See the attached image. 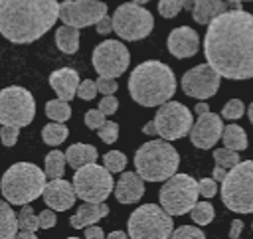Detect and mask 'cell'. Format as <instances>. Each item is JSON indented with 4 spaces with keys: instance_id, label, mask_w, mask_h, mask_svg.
Returning <instances> with one entry per match:
<instances>
[{
    "instance_id": "6da1fadb",
    "label": "cell",
    "mask_w": 253,
    "mask_h": 239,
    "mask_svg": "<svg viewBox=\"0 0 253 239\" xmlns=\"http://www.w3.org/2000/svg\"><path fill=\"white\" fill-rule=\"evenodd\" d=\"M208 63L227 79L253 77V14L225 10L208 24L204 38Z\"/></svg>"
},
{
    "instance_id": "7a4b0ae2",
    "label": "cell",
    "mask_w": 253,
    "mask_h": 239,
    "mask_svg": "<svg viewBox=\"0 0 253 239\" xmlns=\"http://www.w3.org/2000/svg\"><path fill=\"white\" fill-rule=\"evenodd\" d=\"M57 18V0H0V34L12 43L40 40Z\"/></svg>"
},
{
    "instance_id": "3957f363",
    "label": "cell",
    "mask_w": 253,
    "mask_h": 239,
    "mask_svg": "<svg viewBox=\"0 0 253 239\" xmlns=\"http://www.w3.org/2000/svg\"><path fill=\"white\" fill-rule=\"evenodd\" d=\"M128 93L142 107H160L176 93V77L166 63L148 59L132 69Z\"/></svg>"
},
{
    "instance_id": "277c9868",
    "label": "cell",
    "mask_w": 253,
    "mask_h": 239,
    "mask_svg": "<svg viewBox=\"0 0 253 239\" xmlns=\"http://www.w3.org/2000/svg\"><path fill=\"white\" fill-rule=\"evenodd\" d=\"M45 184V170H40V166L32 162H18L4 172L0 180V192L10 203L24 205L40 198L43 194Z\"/></svg>"
},
{
    "instance_id": "5b68a950",
    "label": "cell",
    "mask_w": 253,
    "mask_h": 239,
    "mask_svg": "<svg viewBox=\"0 0 253 239\" xmlns=\"http://www.w3.org/2000/svg\"><path fill=\"white\" fill-rule=\"evenodd\" d=\"M180 164L178 150L168 144V140L144 142L134 154V170L144 178V182H164L176 174Z\"/></svg>"
},
{
    "instance_id": "8992f818",
    "label": "cell",
    "mask_w": 253,
    "mask_h": 239,
    "mask_svg": "<svg viewBox=\"0 0 253 239\" xmlns=\"http://www.w3.org/2000/svg\"><path fill=\"white\" fill-rule=\"evenodd\" d=\"M221 201L235 213H253V160L237 162L221 182Z\"/></svg>"
},
{
    "instance_id": "52a82bcc",
    "label": "cell",
    "mask_w": 253,
    "mask_h": 239,
    "mask_svg": "<svg viewBox=\"0 0 253 239\" xmlns=\"http://www.w3.org/2000/svg\"><path fill=\"white\" fill-rule=\"evenodd\" d=\"M126 229L132 239H168L172 237L174 221L162 205L144 203L130 213Z\"/></svg>"
},
{
    "instance_id": "ba28073f",
    "label": "cell",
    "mask_w": 253,
    "mask_h": 239,
    "mask_svg": "<svg viewBox=\"0 0 253 239\" xmlns=\"http://www.w3.org/2000/svg\"><path fill=\"white\" fill-rule=\"evenodd\" d=\"M198 182L188 174H174L160 188V205L170 215H184L198 201Z\"/></svg>"
},
{
    "instance_id": "9c48e42d",
    "label": "cell",
    "mask_w": 253,
    "mask_h": 239,
    "mask_svg": "<svg viewBox=\"0 0 253 239\" xmlns=\"http://www.w3.org/2000/svg\"><path fill=\"white\" fill-rule=\"evenodd\" d=\"M111 20H113V32H117L121 40H128V41L144 40L154 28L152 14L146 8H142V4L136 2L121 4Z\"/></svg>"
},
{
    "instance_id": "30bf717a",
    "label": "cell",
    "mask_w": 253,
    "mask_h": 239,
    "mask_svg": "<svg viewBox=\"0 0 253 239\" xmlns=\"http://www.w3.org/2000/svg\"><path fill=\"white\" fill-rule=\"evenodd\" d=\"M111 174L113 172L107 166H99L95 162L77 168L73 176L77 198H81L83 201H105L115 188V180Z\"/></svg>"
},
{
    "instance_id": "8fae6325",
    "label": "cell",
    "mask_w": 253,
    "mask_h": 239,
    "mask_svg": "<svg viewBox=\"0 0 253 239\" xmlns=\"http://www.w3.org/2000/svg\"><path fill=\"white\" fill-rule=\"evenodd\" d=\"M36 117V103L28 89L12 85L0 91V124L28 126Z\"/></svg>"
},
{
    "instance_id": "7c38bea8",
    "label": "cell",
    "mask_w": 253,
    "mask_h": 239,
    "mask_svg": "<svg viewBox=\"0 0 253 239\" xmlns=\"http://www.w3.org/2000/svg\"><path fill=\"white\" fill-rule=\"evenodd\" d=\"M154 122L158 128V136H162L164 140H176L190 134V128L194 124L192 111L178 101L162 103L154 117Z\"/></svg>"
},
{
    "instance_id": "4fadbf2b",
    "label": "cell",
    "mask_w": 253,
    "mask_h": 239,
    "mask_svg": "<svg viewBox=\"0 0 253 239\" xmlns=\"http://www.w3.org/2000/svg\"><path fill=\"white\" fill-rule=\"evenodd\" d=\"M130 55L119 40H105L93 49V67L103 77H121L128 67Z\"/></svg>"
},
{
    "instance_id": "5bb4252c",
    "label": "cell",
    "mask_w": 253,
    "mask_h": 239,
    "mask_svg": "<svg viewBox=\"0 0 253 239\" xmlns=\"http://www.w3.org/2000/svg\"><path fill=\"white\" fill-rule=\"evenodd\" d=\"M103 16H107V4L99 0H65L59 4V20L67 26H95Z\"/></svg>"
},
{
    "instance_id": "9a60e30c",
    "label": "cell",
    "mask_w": 253,
    "mask_h": 239,
    "mask_svg": "<svg viewBox=\"0 0 253 239\" xmlns=\"http://www.w3.org/2000/svg\"><path fill=\"white\" fill-rule=\"evenodd\" d=\"M219 83H221V75L210 63L196 65L182 75V91L188 97L202 101L213 97L219 89Z\"/></svg>"
},
{
    "instance_id": "2e32d148",
    "label": "cell",
    "mask_w": 253,
    "mask_h": 239,
    "mask_svg": "<svg viewBox=\"0 0 253 239\" xmlns=\"http://www.w3.org/2000/svg\"><path fill=\"white\" fill-rule=\"evenodd\" d=\"M223 134V122L221 117H217L215 113H202L198 115V120L192 124L190 128V140L196 148L208 150L211 148Z\"/></svg>"
},
{
    "instance_id": "e0dca14e",
    "label": "cell",
    "mask_w": 253,
    "mask_h": 239,
    "mask_svg": "<svg viewBox=\"0 0 253 239\" xmlns=\"http://www.w3.org/2000/svg\"><path fill=\"white\" fill-rule=\"evenodd\" d=\"M42 196H43V201L47 203V207H51L55 211L69 209L77 199L73 182H67L63 178H51V182L45 184Z\"/></svg>"
},
{
    "instance_id": "ac0fdd59",
    "label": "cell",
    "mask_w": 253,
    "mask_h": 239,
    "mask_svg": "<svg viewBox=\"0 0 253 239\" xmlns=\"http://www.w3.org/2000/svg\"><path fill=\"white\" fill-rule=\"evenodd\" d=\"M198 47H200L198 32L188 28V26L174 28L168 36V51L178 59H186V57L196 55Z\"/></svg>"
},
{
    "instance_id": "d6986e66",
    "label": "cell",
    "mask_w": 253,
    "mask_h": 239,
    "mask_svg": "<svg viewBox=\"0 0 253 239\" xmlns=\"http://www.w3.org/2000/svg\"><path fill=\"white\" fill-rule=\"evenodd\" d=\"M229 6L239 8L227 0H184V8H188L192 12V18L204 26H208L215 16L225 12Z\"/></svg>"
},
{
    "instance_id": "ffe728a7",
    "label": "cell",
    "mask_w": 253,
    "mask_h": 239,
    "mask_svg": "<svg viewBox=\"0 0 253 239\" xmlns=\"http://www.w3.org/2000/svg\"><path fill=\"white\" fill-rule=\"evenodd\" d=\"M144 194V178L138 172H123L115 186V198L121 203H134Z\"/></svg>"
},
{
    "instance_id": "44dd1931",
    "label": "cell",
    "mask_w": 253,
    "mask_h": 239,
    "mask_svg": "<svg viewBox=\"0 0 253 239\" xmlns=\"http://www.w3.org/2000/svg\"><path fill=\"white\" fill-rule=\"evenodd\" d=\"M79 75L75 69L71 67H63L57 69L49 75V87L55 91V95L63 101H71L77 95V87H79Z\"/></svg>"
},
{
    "instance_id": "7402d4cb",
    "label": "cell",
    "mask_w": 253,
    "mask_h": 239,
    "mask_svg": "<svg viewBox=\"0 0 253 239\" xmlns=\"http://www.w3.org/2000/svg\"><path fill=\"white\" fill-rule=\"evenodd\" d=\"M107 213H109V205H107L105 201H85V203L77 209V213L71 215L69 223H71V227L81 229V227H87V225L97 223V221L103 219Z\"/></svg>"
},
{
    "instance_id": "603a6c76",
    "label": "cell",
    "mask_w": 253,
    "mask_h": 239,
    "mask_svg": "<svg viewBox=\"0 0 253 239\" xmlns=\"http://www.w3.org/2000/svg\"><path fill=\"white\" fill-rule=\"evenodd\" d=\"M65 158H67V164L77 170V168H81V166L91 164V162L97 160V148L91 146V144L75 142V144H71L65 150Z\"/></svg>"
},
{
    "instance_id": "cb8c5ba5",
    "label": "cell",
    "mask_w": 253,
    "mask_h": 239,
    "mask_svg": "<svg viewBox=\"0 0 253 239\" xmlns=\"http://www.w3.org/2000/svg\"><path fill=\"white\" fill-rule=\"evenodd\" d=\"M55 43L63 53H75L79 49V28L75 26H59L55 30Z\"/></svg>"
},
{
    "instance_id": "d4e9b609",
    "label": "cell",
    "mask_w": 253,
    "mask_h": 239,
    "mask_svg": "<svg viewBox=\"0 0 253 239\" xmlns=\"http://www.w3.org/2000/svg\"><path fill=\"white\" fill-rule=\"evenodd\" d=\"M18 215L12 211L10 201L0 199V239H12L18 235Z\"/></svg>"
},
{
    "instance_id": "484cf974",
    "label": "cell",
    "mask_w": 253,
    "mask_h": 239,
    "mask_svg": "<svg viewBox=\"0 0 253 239\" xmlns=\"http://www.w3.org/2000/svg\"><path fill=\"white\" fill-rule=\"evenodd\" d=\"M221 140H223V144L227 148L237 150V152H241V150L247 148V134H245V130L239 124H227V126H223Z\"/></svg>"
},
{
    "instance_id": "4316f807",
    "label": "cell",
    "mask_w": 253,
    "mask_h": 239,
    "mask_svg": "<svg viewBox=\"0 0 253 239\" xmlns=\"http://www.w3.org/2000/svg\"><path fill=\"white\" fill-rule=\"evenodd\" d=\"M67 134H69L67 126L63 122H57V120H53V122H49L42 128V138L49 146H59L67 138Z\"/></svg>"
},
{
    "instance_id": "83f0119b",
    "label": "cell",
    "mask_w": 253,
    "mask_h": 239,
    "mask_svg": "<svg viewBox=\"0 0 253 239\" xmlns=\"http://www.w3.org/2000/svg\"><path fill=\"white\" fill-rule=\"evenodd\" d=\"M45 115L51 119V120H57V122H65L69 117H71V107L67 101L63 99H51L45 103Z\"/></svg>"
},
{
    "instance_id": "f1b7e54d",
    "label": "cell",
    "mask_w": 253,
    "mask_h": 239,
    "mask_svg": "<svg viewBox=\"0 0 253 239\" xmlns=\"http://www.w3.org/2000/svg\"><path fill=\"white\" fill-rule=\"evenodd\" d=\"M65 154L61 150H51L47 156H45V174L47 178H61L63 172H65Z\"/></svg>"
},
{
    "instance_id": "f546056e",
    "label": "cell",
    "mask_w": 253,
    "mask_h": 239,
    "mask_svg": "<svg viewBox=\"0 0 253 239\" xmlns=\"http://www.w3.org/2000/svg\"><path fill=\"white\" fill-rule=\"evenodd\" d=\"M190 215H192L196 225H208V223L213 221L215 209L210 201H196V205L190 209Z\"/></svg>"
},
{
    "instance_id": "4dcf8cb0",
    "label": "cell",
    "mask_w": 253,
    "mask_h": 239,
    "mask_svg": "<svg viewBox=\"0 0 253 239\" xmlns=\"http://www.w3.org/2000/svg\"><path fill=\"white\" fill-rule=\"evenodd\" d=\"M18 227L20 231H36L40 229V217L34 213L30 203H24L20 213H18Z\"/></svg>"
},
{
    "instance_id": "1f68e13d",
    "label": "cell",
    "mask_w": 253,
    "mask_h": 239,
    "mask_svg": "<svg viewBox=\"0 0 253 239\" xmlns=\"http://www.w3.org/2000/svg\"><path fill=\"white\" fill-rule=\"evenodd\" d=\"M213 160H215V164L217 166H223V168H233L237 162H239V152L237 150H231V148H227V146H223V148H217V150H213Z\"/></svg>"
},
{
    "instance_id": "d6a6232c",
    "label": "cell",
    "mask_w": 253,
    "mask_h": 239,
    "mask_svg": "<svg viewBox=\"0 0 253 239\" xmlns=\"http://www.w3.org/2000/svg\"><path fill=\"white\" fill-rule=\"evenodd\" d=\"M103 164L111 170V172H123L126 166V156L119 150H111L103 156Z\"/></svg>"
},
{
    "instance_id": "836d02e7",
    "label": "cell",
    "mask_w": 253,
    "mask_h": 239,
    "mask_svg": "<svg viewBox=\"0 0 253 239\" xmlns=\"http://www.w3.org/2000/svg\"><path fill=\"white\" fill-rule=\"evenodd\" d=\"M97 134L99 138L105 142V144H113L117 138H119V124L115 120H105L99 128H97Z\"/></svg>"
},
{
    "instance_id": "e575fe53",
    "label": "cell",
    "mask_w": 253,
    "mask_h": 239,
    "mask_svg": "<svg viewBox=\"0 0 253 239\" xmlns=\"http://www.w3.org/2000/svg\"><path fill=\"white\" fill-rule=\"evenodd\" d=\"M243 113H245V105H243L239 99H229V101L223 105V109H221V117H223V119H229V120L239 119Z\"/></svg>"
},
{
    "instance_id": "d590c367",
    "label": "cell",
    "mask_w": 253,
    "mask_h": 239,
    "mask_svg": "<svg viewBox=\"0 0 253 239\" xmlns=\"http://www.w3.org/2000/svg\"><path fill=\"white\" fill-rule=\"evenodd\" d=\"M184 8V0H160L158 2V12L162 18H174L180 14Z\"/></svg>"
},
{
    "instance_id": "8d00e7d4",
    "label": "cell",
    "mask_w": 253,
    "mask_h": 239,
    "mask_svg": "<svg viewBox=\"0 0 253 239\" xmlns=\"http://www.w3.org/2000/svg\"><path fill=\"white\" fill-rule=\"evenodd\" d=\"M172 237H176V239H204L206 233L194 225H182V227L172 231Z\"/></svg>"
},
{
    "instance_id": "74e56055",
    "label": "cell",
    "mask_w": 253,
    "mask_h": 239,
    "mask_svg": "<svg viewBox=\"0 0 253 239\" xmlns=\"http://www.w3.org/2000/svg\"><path fill=\"white\" fill-rule=\"evenodd\" d=\"M97 93H99V89H97V81H91V79L81 81L79 87H77V97L83 99V101H91V99H95Z\"/></svg>"
},
{
    "instance_id": "f35d334b",
    "label": "cell",
    "mask_w": 253,
    "mask_h": 239,
    "mask_svg": "<svg viewBox=\"0 0 253 239\" xmlns=\"http://www.w3.org/2000/svg\"><path fill=\"white\" fill-rule=\"evenodd\" d=\"M107 115L101 111V109H91V111H87L85 113V117H83V120H85V124H87V128H91V130H97L107 119H105Z\"/></svg>"
},
{
    "instance_id": "ab89813d",
    "label": "cell",
    "mask_w": 253,
    "mask_h": 239,
    "mask_svg": "<svg viewBox=\"0 0 253 239\" xmlns=\"http://www.w3.org/2000/svg\"><path fill=\"white\" fill-rule=\"evenodd\" d=\"M18 134H20V128L18 126L2 124V128H0V140H2L4 146H14L18 142Z\"/></svg>"
},
{
    "instance_id": "60d3db41",
    "label": "cell",
    "mask_w": 253,
    "mask_h": 239,
    "mask_svg": "<svg viewBox=\"0 0 253 239\" xmlns=\"http://www.w3.org/2000/svg\"><path fill=\"white\" fill-rule=\"evenodd\" d=\"M198 190H200V196L204 198H213L215 192H217V182L213 178H204L198 182Z\"/></svg>"
},
{
    "instance_id": "b9f144b4",
    "label": "cell",
    "mask_w": 253,
    "mask_h": 239,
    "mask_svg": "<svg viewBox=\"0 0 253 239\" xmlns=\"http://www.w3.org/2000/svg\"><path fill=\"white\" fill-rule=\"evenodd\" d=\"M117 81L113 79V77H103V75H99V79H97V89H99V93H103V95H113L115 91H117Z\"/></svg>"
},
{
    "instance_id": "7bdbcfd3",
    "label": "cell",
    "mask_w": 253,
    "mask_h": 239,
    "mask_svg": "<svg viewBox=\"0 0 253 239\" xmlns=\"http://www.w3.org/2000/svg\"><path fill=\"white\" fill-rule=\"evenodd\" d=\"M117 107H119V101L113 95H103V99L99 101V107L97 109H101L109 117V115H115L117 113Z\"/></svg>"
},
{
    "instance_id": "ee69618b",
    "label": "cell",
    "mask_w": 253,
    "mask_h": 239,
    "mask_svg": "<svg viewBox=\"0 0 253 239\" xmlns=\"http://www.w3.org/2000/svg\"><path fill=\"white\" fill-rule=\"evenodd\" d=\"M40 227L42 229H49V227H53L55 223H57V215H55V209H43V211H40Z\"/></svg>"
},
{
    "instance_id": "f6af8a7d",
    "label": "cell",
    "mask_w": 253,
    "mask_h": 239,
    "mask_svg": "<svg viewBox=\"0 0 253 239\" xmlns=\"http://www.w3.org/2000/svg\"><path fill=\"white\" fill-rule=\"evenodd\" d=\"M95 28H97V32H99L101 36H107L109 32H113V20H111L109 16H103V18L95 24Z\"/></svg>"
},
{
    "instance_id": "bcb514c9",
    "label": "cell",
    "mask_w": 253,
    "mask_h": 239,
    "mask_svg": "<svg viewBox=\"0 0 253 239\" xmlns=\"http://www.w3.org/2000/svg\"><path fill=\"white\" fill-rule=\"evenodd\" d=\"M85 237H87V239H103L105 233H103L101 227H97V225L93 223V225H87V227H85Z\"/></svg>"
},
{
    "instance_id": "7dc6e473",
    "label": "cell",
    "mask_w": 253,
    "mask_h": 239,
    "mask_svg": "<svg viewBox=\"0 0 253 239\" xmlns=\"http://www.w3.org/2000/svg\"><path fill=\"white\" fill-rule=\"evenodd\" d=\"M241 229H243V221L241 219H233L231 221V229H229V237L231 239H237L241 235Z\"/></svg>"
},
{
    "instance_id": "c3c4849f",
    "label": "cell",
    "mask_w": 253,
    "mask_h": 239,
    "mask_svg": "<svg viewBox=\"0 0 253 239\" xmlns=\"http://www.w3.org/2000/svg\"><path fill=\"white\" fill-rule=\"evenodd\" d=\"M225 174H227V168H223V166H217V164H215V168H213V180H215V182H223Z\"/></svg>"
},
{
    "instance_id": "681fc988",
    "label": "cell",
    "mask_w": 253,
    "mask_h": 239,
    "mask_svg": "<svg viewBox=\"0 0 253 239\" xmlns=\"http://www.w3.org/2000/svg\"><path fill=\"white\" fill-rule=\"evenodd\" d=\"M142 132H144V134H158V128H156V122H154V120H150V122H146V124L142 126Z\"/></svg>"
},
{
    "instance_id": "f907efd6",
    "label": "cell",
    "mask_w": 253,
    "mask_h": 239,
    "mask_svg": "<svg viewBox=\"0 0 253 239\" xmlns=\"http://www.w3.org/2000/svg\"><path fill=\"white\" fill-rule=\"evenodd\" d=\"M194 111H196V115H202V113H208L210 109H208V103H196Z\"/></svg>"
},
{
    "instance_id": "816d5d0a",
    "label": "cell",
    "mask_w": 253,
    "mask_h": 239,
    "mask_svg": "<svg viewBox=\"0 0 253 239\" xmlns=\"http://www.w3.org/2000/svg\"><path fill=\"white\" fill-rule=\"evenodd\" d=\"M16 237H20V239H36V231H18Z\"/></svg>"
},
{
    "instance_id": "f5cc1de1",
    "label": "cell",
    "mask_w": 253,
    "mask_h": 239,
    "mask_svg": "<svg viewBox=\"0 0 253 239\" xmlns=\"http://www.w3.org/2000/svg\"><path fill=\"white\" fill-rule=\"evenodd\" d=\"M109 237H111V239H125L126 233H123V231H113V233H109Z\"/></svg>"
},
{
    "instance_id": "db71d44e",
    "label": "cell",
    "mask_w": 253,
    "mask_h": 239,
    "mask_svg": "<svg viewBox=\"0 0 253 239\" xmlns=\"http://www.w3.org/2000/svg\"><path fill=\"white\" fill-rule=\"evenodd\" d=\"M247 115H249V120L253 122V103L249 105V109H247Z\"/></svg>"
},
{
    "instance_id": "11a10c76",
    "label": "cell",
    "mask_w": 253,
    "mask_h": 239,
    "mask_svg": "<svg viewBox=\"0 0 253 239\" xmlns=\"http://www.w3.org/2000/svg\"><path fill=\"white\" fill-rule=\"evenodd\" d=\"M227 2H231V4H235V6L241 8V2H249V0H227Z\"/></svg>"
},
{
    "instance_id": "9f6ffc18",
    "label": "cell",
    "mask_w": 253,
    "mask_h": 239,
    "mask_svg": "<svg viewBox=\"0 0 253 239\" xmlns=\"http://www.w3.org/2000/svg\"><path fill=\"white\" fill-rule=\"evenodd\" d=\"M132 2H136V4H146V2H150V0H132Z\"/></svg>"
}]
</instances>
